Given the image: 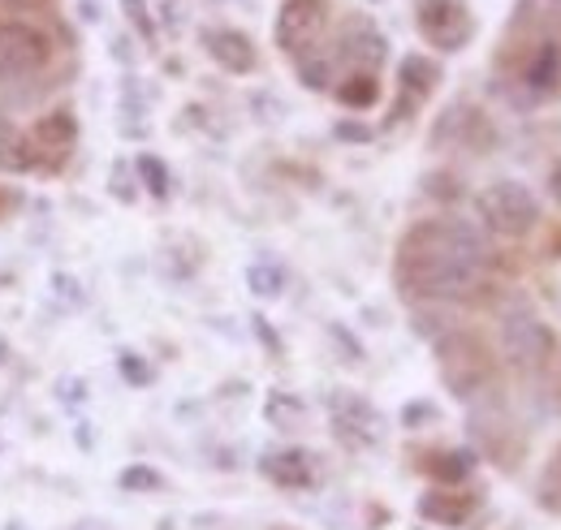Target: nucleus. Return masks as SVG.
I'll return each mask as SVG.
<instances>
[{
    "label": "nucleus",
    "instance_id": "9b49d317",
    "mask_svg": "<svg viewBox=\"0 0 561 530\" xmlns=\"http://www.w3.org/2000/svg\"><path fill=\"white\" fill-rule=\"evenodd\" d=\"M31 164H35L31 142L0 117V169H4V173H18V169H31Z\"/></svg>",
    "mask_w": 561,
    "mask_h": 530
},
{
    "label": "nucleus",
    "instance_id": "aec40b11",
    "mask_svg": "<svg viewBox=\"0 0 561 530\" xmlns=\"http://www.w3.org/2000/svg\"><path fill=\"white\" fill-rule=\"evenodd\" d=\"M4 4H18V13H31V9H48L53 0H4Z\"/></svg>",
    "mask_w": 561,
    "mask_h": 530
},
{
    "label": "nucleus",
    "instance_id": "f03ea898",
    "mask_svg": "<svg viewBox=\"0 0 561 530\" xmlns=\"http://www.w3.org/2000/svg\"><path fill=\"white\" fill-rule=\"evenodd\" d=\"M476 211L484 220V229L501 233V238H523L540 224V203L523 182H492L480 191Z\"/></svg>",
    "mask_w": 561,
    "mask_h": 530
},
{
    "label": "nucleus",
    "instance_id": "f8f14e48",
    "mask_svg": "<svg viewBox=\"0 0 561 530\" xmlns=\"http://www.w3.org/2000/svg\"><path fill=\"white\" fill-rule=\"evenodd\" d=\"M514 22L536 26V31H553V26H561V0H518Z\"/></svg>",
    "mask_w": 561,
    "mask_h": 530
},
{
    "label": "nucleus",
    "instance_id": "4468645a",
    "mask_svg": "<svg viewBox=\"0 0 561 530\" xmlns=\"http://www.w3.org/2000/svg\"><path fill=\"white\" fill-rule=\"evenodd\" d=\"M376 95H380V87H376L371 73H354V78H346V82L337 87V100H342L346 108H371Z\"/></svg>",
    "mask_w": 561,
    "mask_h": 530
},
{
    "label": "nucleus",
    "instance_id": "412c9836",
    "mask_svg": "<svg viewBox=\"0 0 561 530\" xmlns=\"http://www.w3.org/2000/svg\"><path fill=\"white\" fill-rule=\"evenodd\" d=\"M549 186H553V199L561 203V164L553 169V177H549Z\"/></svg>",
    "mask_w": 561,
    "mask_h": 530
},
{
    "label": "nucleus",
    "instance_id": "9d476101",
    "mask_svg": "<svg viewBox=\"0 0 561 530\" xmlns=\"http://www.w3.org/2000/svg\"><path fill=\"white\" fill-rule=\"evenodd\" d=\"M342 48H346V57H351L354 66L371 69L385 61V39L367 26V22H351V31H346V39H342Z\"/></svg>",
    "mask_w": 561,
    "mask_h": 530
},
{
    "label": "nucleus",
    "instance_id": "2eb2a0df",
    "mask_svg": "<svg viewBox=\"0 0 561 530\" xmlns=\"http://www.w3.org/2000/svg\"><path fill=\"white\" fill-rule=\"evenodd\" d=\"M73 117L70 113H53V117H44L39 122V130H35V138L44 142V147H53V151H66V147H73Z\"/></svg>",
    "mask_w": 561,
    "mask_h": 530
},
{
    "label": "nucleus",
    "instance_id": "6e6552de",
    "mask_svg": "<svg viewBox=\"0 0 561 530\" xmlns=\"http://www.w3.org/2000/svg\"><path fill=\"white\" fill-rule=\"evenodd\" d=\"M523 82L531 95H549L561 82V44L558 39H540L523 66Z\"/></svg>",
    "mask_w": 561,
    "mask_h": 530
},
{
    "label": "nucleus",
    "instance_id": "dca6fc26",
    "mask_svg": "<svg viewBox=\"0 0 561 530\" xmlns=\"http://www.w3.org/2000/svg\"><path fill=\"white\" fill-rule=\"evenodd\" d=\"M436 78H440V69L432 66L427 57H407V61H402V82L415 87L420 95H427V91L436 87Z\"/></svg>",
    "mask_w": 561,
    "mask_h": 530
},
{
    "label": "nucleus",
    "instance_id": "f257e3e1",
    "mask_svg": "<svg viewBox=\"0 0 561 530\" xmlns=\"http://www.w3.org/2000/svg\"><path fill=\"white\" fill-rule=\"evenodd\" d=\"M492 251L484 233L462 220H423L402 238L398 285L411 298H471L489 276Z\"/></svg>",
    "mask_w": 561,
    "mask_h": 530
},
{
    "label": "nucleus",
    "instance_id": "1a4fd4ad",
    "mask_svg": "<svg viewBox=\"0 0 561 530\" xmlns=\"http://www.w3.org/2000/svg\"><path fill=\"white\" fill-rule=\"evenodd\" d=\"M204 44H208L211 61L225 66L229 73H251L255 69V48L242 31H208Z\"/></svg>",
    "mask_w": 561,
    "mask_h": 530
},
{
    "label": "nucleus",
    "instance_id": "ddd939ff",
    "mask_svg": "<svg viewBox=\"0 0 561 530\" xmlns=\"http://www.w3.org/2000/svg\"><path fill=\"white\" fill-rule=\"evenodd\" d=\"M268 479H277L285 487H302L311 479V465H307V453H280V458H268Z\"/></svg>",
    "mask_w": 561,
    "mask_h": 530
},
{
    "label": "nucleus",
    "instance_id": "7ed1b4c3",
    "mask_svg": "<svg viewBox=\"0 0 561 530\" xmlns=\"http://www.w3.org/2000/svg\"><path fill=\"white\" fill-rule=\"evenodd\" d=\"M436 354H440V380H445L458 398H476L492 380L489 349H484L476 336H467V332H449Z\"/></svg>",
    "mask_w": 561,
    "mask_h": 530
},
{
    "label": "nucleus",
    "instance_id": "423d86ee",
    "mask_svg": "<svg viewBox=\"0 0 561 530\" xmlns=\"http://www.w3.org/2000/svg\"><path fill=\"white\" fill-rule=\"evenodd\" d=\"M53 44L31 22H0V78H31L48 66Z\"/></svg>",
    "mask_w": 561,
    "mask_h": 530
},
{
    "label": "nucleus",
    "instance_id": "20e7f679",
    "mask_svg": "<svg viewBox=\"0 0 561 530\" xmlns=\"http://www.w3.org/2000/svg\"><path fill=\"white\" fill-rule=\"evenodd\" d=\"M558 349V336L549 324H540L531 311H510L501 320V354L510 367L518 371H531V367H545Z\"/></svg>",
    "mask_w": 561,
    "mask_h": 530
},
{
    "label": "nucleus",
    "instance_id": "6ab92c4d",
    "mask_svg": "<svg viewBox=\"0 0 561 530\" xmlns=\"http://www.w3.org/2000/svg\"><path fill=\"white\" fill-rule=\"evenodd\" d=\"M139 169L151 177V191H156V195H164V173H160V164H156V160H142Z\"/></svg>",
    "mask_w": 561,
    "mask_h": 530
},
{
    "label": "nucleus",
    "instance_id": "0eeeda50",
    "mask_svg": "<svg viewBox=\"0 0 561 530\" xmlns=\"http://www.w3.org/2000/svg\"><path fill=\"white\" fill-rule=\"evenodd\" d=\"M329 26V4L324 0H285L277 13V44L289 57H302L320 44Z\"/></svg>",
    "mask_w": 561,
    "mask_h": 530
},
{
    "label": "nucleus",
    "instance_id": "f3484780",
    "mask_svg": "<svg viewBox=\"0 0 561 530\" xmlns=\"http://www.w3.org/2000/svg\"><path fill=\"white\" fill-rule=\"evenodd\" d=\"M298 73H302V82L307 87H316V91H324L329 87V73H333V66H329V57H302V66H298Z\"/></svg>",
    "mask_w": 561,
    "mask_h": 530
},
{
    "label": "nucleus",
    "instance_id": "a211bd4d",
    "mask_svg": "<svg viewBox=\"0 0 561 530\" xmlns=\"http://www.w3.org/2000/svg\"><path fill=\"white\" fill-rule=\"evenodd\" d=\"M251 285H255V293H280V272H273V267H251Z\"/></svg>",
    "mask_w": 561,
    "mask_h": 530
},
{
    "label": "nucleus",
    "instance_id": "39448f33",
    "mask_svg": "<svg viewBox=\"0 0 561 530\" xmlns=\"http://www.w3.org/2000/svg\"><path fill=\"white\" fill-rule=\"evenodd\" d=\"M415 22H420L423 39L440 53H458L476 35V18H471L467 0H420Z\"/></svg>",
    "mask_w": 561,
    "mask_h": 530
}]
</instances>
